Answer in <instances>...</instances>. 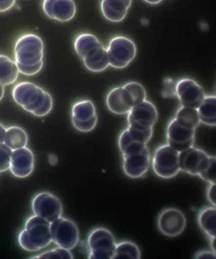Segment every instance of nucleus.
<instances>
[{"label":"nucleus","instance_id":"41","mask_svg":"<svg viewBox=\"0 0 216 259\" xmlns=\"http://www.w3.org/2000/svg\"><path fill=\"white\" fill-rule=\"evenodd\" d=\"M4 96V86L0 83V101L3 99Z\"/></svg>","mask_w":216,"mask_h":259},{"label":"nucleus","instance_id":"11","mask_svg":"<svg viewBox=\"0 0 216 259\" xmlns=\"http://www.w3.org/2000/svg\"><path fill=\"white\" fill-rule=\"evenodd\" d=\"M195 132L196 129L185 126L174 118L167 127V144L178 152L188 149L194 146Z\"/></svg>","mask_w":216,"mask_h":259},{"label":"nucleus","instance_id":"4","mask_svg":"<svg viewBox=\"0 0 216 259\" xmlns=\"http://www.w3.org/2000/svg\"><path fill=\"white\" fill-rule=\"evenodd\" d=\"M115 237L109 229L96 228L89 233L87 239L89 259H113L115 253Z\"/></svg>","mask_w":216,"mask_h":259},{"label":"nucleus","instance_id":"26","mask_svg":"<svg viewBox=\"0 0 216 259\" xmlns=\"http://www.w3.org/2000/svg\"><path fill=\"white\" fill-rule=\"evenodd\" d=\"M123 89L125 101L129 107L132 108L142 101L147 100L145 89L138 82H129L121 86Z\"/></svg>","mask_w":216,"mask_h":259},{"label":"nucleus","instance_id":"6","mask_svg":"<svg viewBox=\"0 0 216 259\" xmlns=\"http://www.w3.org/2000/svg\"><path fill=\"white\" fill-rule=\"evenodd\" d=\"M109 66L117 69L127 67L135 59L137 53L136 44L132 39L123 36L113 37L106 49Z\"/></svg>","mask_w":216,"mask_h":259},{"label":"nucleus","instance_id":"27","mask_svg":"<svg viewBox=\"0 0 216 259\" xmlns=\"http://www.w3.org/2000/svg\"><path fill=\"white\" fill-rule=\"evenodd\" d=\"M148 146L132 140L127 129L124 130L118 138V148L122 156L138 153L145 149Z\"/></svg>","mask_w":216,"mask_h":259},{"label":"nucleus","instance_id":"35","mask_svg":"<svg viewBox=\"0 0 216 259\" xmlns=\"http://www.w3.org/2000/svg\"><path fill=\"white\" fill-rule=\"evenodd\" d=\"M18 68L19 72L25 75H34L40 72L42 69L43 61L37 64L32 65V66H24V65L16 64Z\"/></svg>","mask_w":216,"mask_h":259},{"label":"nucleus","instance_id":"39","mask_svg":"<svg viewBox=\"0 0 216 259\" xmlns=\"http://www.w3.org/2000/svg\"><path fill=\"white\" fill-rule=\"evenodd\" d=\"M5 132H6V128L4 127L3 124L0 123V144L4 143Z\"/></svg>","mask_w":216,"mask_h":259},{"label":"nucleus","instance_id":"34","mask_svg":"<svg viewBox=\"0 0 216 259\" xmlns=\"http://www.w3.org/2000/svg\"><path fill=\"white\" fill-rule=\"evenodd\" d=\"M176 84L177 81L170 78L164 79L163 89H162V96L165 98L176 97Z\"/></svg>","mask_w":216,"mask_h":259},{"label":"nucleus","instance_id":"30","mask_svg":"<svg viewBox=\"0 0 216 259\" xmlns=\"http://www.w3.org/2000/svg\"><path fill=\"white\" fill-rule=\"evenodd\" d=\"M126 129H127L129 136L132 137V140L139 142V143H142V144H148L153 135V128H144L128 125Z\"/></svg>","mask_w":216,"mask_h":259},{"label":"nucleus","instance_id":"28","mask_svg":"<svg viewBox=\"0 0 216 259\" xmlns=\"http://www.w3.org/2000/svg\"><path fill=\"white\" fill-rule=\"evenodd\" d=\"M174 118L182 125L193 129H196L201 123L198 110L194 108L182 106L178 109Z\"/></svg>","mask_w":216,"mask_h":259},{"label":"nucleus","instance_id":"21","mask_svg":"<svg viewBox=\"0 0 216 259\" xmlns=\"http://www.w3.org/2000/svg\"><path fill=\"white\" fill-rule=\"evenodd\" d=\"M215 206H207L198 212V224L202 232L209 237H215L216 234Z\"/></svg>","mask_w":216,"mask_h":259},{"label":"nucleus","instance_id":"1","mask_svg":"<svg viewBox=\"0 0 216 259\" xmlns=\"http://www.w3.org/2000/svg\"><path fill=\"white\" fill-rule=\"evenodd\" d=\"M17 105L36 117H45L52 110L53 98L48 92L31 82H21L12 89Z\"/></svg>","mask_w":216,"mask_h":259},{"label":"nucleus","instance_id":"42","mask_svg":"<svg viewBox=\"0 0 216 259\" xmlns=\"http://www.w3.org/2000/svg\"><path fill=\"white\" fill-rule=\"evenodd\" d=\"M122 1H124L125 4H127L129 7L132 5V0H122Z\"/></svg>","mask_w":216,"mask_h":259},{"label":"nucleus","instance_id":"17","mask_svg":"<svg viewBox=\"0 0 216 259\" xmlns=\"http://www.w3.org/2000/svg\"><path fill=\"white\" fill-rule=\"evenodd\" d=\"M42 8L49 18L59 22L72 20L76 13V6L73 0H44Z\"/></svg>","mask_w":216,"mask_h":259},{"label":"nucleus","instance_id":"37","mask_svg":"<svg viewBox=\"0 0 216 259\" xmlns=\"http://www.w3.org/2000/svg\"><path fill=\"white\" fill-rule=\"evenodd\" d=\"M216 254L212 250H200L194 255L195 259L215 258Z\"/></svg>","mask_w":216,"mask_h":259},{"label":"nucleus","instance_id":"10","mask_svg":"<svg viewBox=\"0 0 216 259\" xmlns=\"http://www.w3.org/2000/svg\"><path fill=\"white\" fill-rule=\"evenodd\" d=\"M186 227L184 213L174 207L164 209L157 218V228L166 237H175L183 233Z\"/></svg>","mask_w":216,"mask_h":259},{"label":"nucleus","instance_id":"25","mask_svg":"<svg viewBox=\"0 0 216 259\" xmlns=\"http://www.w3.org/2000/svg\"><path fill=\"white\" fill-rule=\"evenodd\" d=\"M101 40L95 35L91 33H81L77 36L74 42V49L77 55L81 59L89 54L93 49L102 46Z\"/></svg>","mask_w":216,"mask_h":259},{"label":"nucleus","instance_id":"19","mask_svg":"<svg viewBox=\"0 0 216 259\" xmlns=\"http://www.w3.org/2000/svg\"><path fill=\"white\" fill-rule=\"evenodd\" d=\"M129 6L122 0H102L101 9L102 14L111 22H120L127 15Z\"/></svg>","mask_w":216,"mask_h":259},{"label":"nucleus","instance_id":"40","mask_svg":"<svg viewBox=\"0 0 216 259\" xmlns=\"http://www.w3.org/2000/svg\"><path fill=\"white\" fill-rule=\"evenodd\" d=\"M145 2L148 3L149 4H152V5H156V4H160L162 2V0H144Z\"/></svg>","mask_w":216,"mask_h":259},{"label":"nucleus","instance_id":"8","mask_svg":"<svg viewBox=\"0 0 216 259\" xmlns=\"http://www.w3.org/2000/svg\"><path fill=\"white\" fill-rule=\"evenodd\" d=\"M32 209L34 214L52 223L63 214L60 199L50 192H40L32 198Z\"/></svg>","mask_w":216,"mask_h":259},{"label":"nucleus","instance_id":"24","mask_svg":"<svg viewBox=\"0 0 216 259\" xmlns=\"http://www.w3.org/2000/svg\"><path fill=\"white\" fill-rule=\"evenodd\" d=\"M28 140V135L25 131L20 126L14 125L6 129L4 144L13 151L26 147Z\"/></svg>","mask_w":216,"mask_h":259},{"label":"nucleus","instance_id":"12","mask_svg":"<svg viewBox=\"0 0 216 259\" xmlns=\"http://www.w3.org/2000/svg\"><path fill=\"white\" fill-rule=\"evenodd\" d=\"M176 97L182 106L198 109L206 95L202 86L196 81L184 78L177 82Z\"/></svg>","mask_w":216,"mask_h":259},{"label":"nucleus","instance_id":"23","mask_svg":"<svg viewBox=\"0 0 216 259\" xmlns=\"http://www.w3.org/2000/svg\"><path fill=\"white\" fill-rule=\"evenodd\" d=\"M19 70L15 61L6 55H0V83L6 86L15 83L19 76Z\"/></svg>","mask_w":216,"mask_h":259},{"label":"nucleus","instance_id":"7","mask_svg":"<svg viewBox=\"0 0 216 259\" xmlns=\"http://www.w3.org/2000/svg\"><path fill=\"white\" fill-rule=\"evenodd\" d=\"M52 242L64 249H74L79 241V231L76 224L70 219L59 217L51 223Z\"/></svg>","mask_w":216,"mask_h":259},{"label":"nucleus","instance_id":"29","mask_svg":"<svg viewBox=\"0 0 216 259\" xmlns=\"http://www.w3.org/2000/svg\"><path fill=\"white\" fill-rule=\"evenodd\" d=\"M141 257V250L136 243L129 241H122L117 243L113 259H140Z\"/></svg>","mask_w":216,"mask_h":259},{"label":"nucleus","instance_id":"33","mask_svg":"<svg viewBox=\"0 0 216 259\" xmlns=\"http://www.w3.org/2000/svg\"><path fill=\"white\" fill-rule=\"evenodd\" d=\"M12 150L6 144H0V172H4L9 169Z\"/></svg>","mask_w":216,"mask_h":259},{"label":"nucleus","instance_id":"32","mask_svg":"<svg viewBox=\"0 0 216 259\" xmlns=\"http://www.w3.org/2000/svg\"><path fill=\"white\" fill-rule=\"evenodd\" d=\"M215 156H209L208 161L198 176L209 183H215Z\"/></svg>","mask_w":216,"mask_h":259},{"label":"nucleus","instance_id":"13","mask_svg":"<svg viewBox=\"0 0 216 259\" xmlns=\"http://www.w3.org/2000/svg\"><path fill=\"white\" fill-rule=\"evenodd\" d=\"M157 121V109L148 100L133 106L127 113L128 125L153 128Z\"/></svg>","mask_w":216,"mask_h":259},{"label":"nucleus","instance_id":"16","mask_svg":"<svg viewBox=\"0 0 216 259\" xmlns=\"http://www.w3.org/2000/svg\"><path fill=\"white\" fill-rule=\"evenodd\" d=\"M34 155L29 148L24 147L13 150L9 169L16 178H27L34 169Z\"/></svg>","mask_w":216,"mask_h":259},{"label":"nucleus","instance_id":"5","mask_svg":"<svg viewBox=\"0 0 216 259\" xmlns=\"http://www.w3.org/2000/svg\"><path fill=\"white\" fill-rule=\"evenodd\" d=\"M151 162L154 172L164 179L174 178L181 172L179 152L168 144L156 148Z\"/></svg>","mask_w":216,"mask_h":259},{"label":"nucleus","instance_id":"15","mask_svg":"<svg viewBox=\"0 0 216 259\" xmlns=\"http://www.w3.org/2000/svg\"><path fill=\"white\" fill-rule=\"evenodd\" d=\"M151 165V154L148 147L142 152L122 156V168L126 176L133 179L144 177Z\"/></svg>","mask_w":216,"mask_h":259},{"label":"nucleus","instance_id":"9","mask_svg":"<svg viewBox=\"0 0 216 259\" xmlns=\"http://www.w3.org/2000/svg\"><path fill=\"white\" fill-rule=\"evenodd\" d=\"M71 122L77 131L90 132L97 123L96 107L90 100H83L74 104L71 109Z\"/></svg>","mask_w":216,"mask_h":259},{"label":"nucleus","instance_id":"36","mask_svg":"<svg viewBox=\"0 0 216 259\" xmlns=\"http://www.w3.org/2000/svg\"><path fill=\"white\" fill-rule=\"evenodd\" d=\"M206 198L212 206H215L216 188L215 183H210L206 190Z\"/></svg>","mask_w":216,"mask_h":259},{"label":"nucleus","instance_id":"38","mask_svg":"<svg viewBox=\"0 0 216 259\" xmlns=\"http://www.w3.org/2000/svg\"><path fill=\"white\" fill-rule=\"evenodd\" d=\"M16 0H0V12L10 10L14 6Z\"/></svg>","mask_w":216,"mask_h":259},{"label":"nucleus","instance_id":"22","mask_svg":"<svg viewBox=\"0 0 216 259\" xmlns=\"http://www.w3.org/2000/svg\"><path fill=\"white\" fill-rule=\"evenodd\" d=\"M197 110L200 122L210 126L216 125V97L214 96H206Z\"/></svg>","mask_w":216,"mask_h":259},{"label":"nucleus","instance_id":"3","mask_svg":"<svg viewBox=\"0 0 216 259\" xmlns=\"http://www.w3.org/2000/svg\"><path fill=\"white\" fill-rule=\"evenodd\" d=\"M15 62L16 64L32 66L43 61L44 43L40 36L26 33L20 36L15 45Z\"/></svg>","mask_w":216,"mask_h":259},{"label":"nucleus","instance_id":"18","mask_svg":"<svg viewBox=\"0 0 216 259\" xmlns=\"http://www.w3.org/2000/svg\"><path fill=\"white\" fill-rule=\"evenodd\" d=\"M85 67L92 72H101L109 67V61L107 51L104 47L93 49L82 59Z\"/></svg>","mask_w":216,"mask_h":259},{"label":"nucleus","instance_id":"20","mask_svg":"<svg viewBox=\"0 0 216 259\" xmlns=\"http://www.w3.org/2000/svg\"><path fill=\"white\" fill-rule=\"evenodd\" d=\"M106 105L112 113L124 115L127 114L132 108L125 101L122 87H117L112 89L106 97Z\"/></svg>","mask_w":216,"mask_h":259},{"label":"nucleus","instance_id":"2","mask_svg":"<svg viewBox=\"0 0 216 259\" xmlns=\"http://www.w3.org/2000/svg\"><path fill=\"white\" fill-rule=\"evenodd\" d=\"M18 242L22 249L28 252L44 249L52 242L51 223L36 214L29 217L19 234Z\"/></svg>","mask_w":216,"mask_h":259},{"label":"nucleus","instance_id":"31","mask_svg":"<svg viewBox=\"0 0 216 259\" xmlns=\"http://www.w3.org/2000/svg\"><path fill=\"white\" fill-rule=\"evenodd\" d=\"M32 258H74L72 253L69 249H64L62 247H58L55 249H50L40 254L33 256Z\"/></svg>","mask_w":216,"mask_h":259},{"label":"nucleus","instance_id":"14","mask_svg":"<svg viewBox=\"0 0 216 259\" xmlns=\"http://www.w3.org/2000/svg\"><path fill=\"white\" fill-rule=\"evenodd\" d=\"M210 155L194 146L179 152V165L182 172L198 176L208 161Z\"/></svg>","mask_w":216,"mask_h":259}]
</instances>
